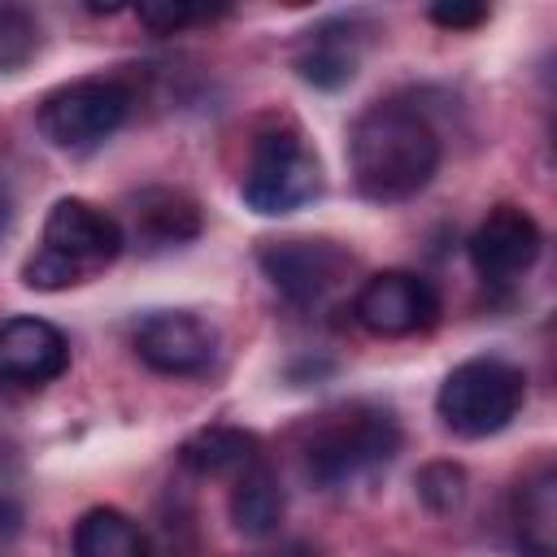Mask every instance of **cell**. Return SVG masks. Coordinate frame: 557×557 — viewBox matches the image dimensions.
Here are the masks:
<instances>
[{
	"label": "cell",
	"mask_w": 557,
	"mask_h": 557,
	"mask_svg": "<svg viewBox=\"0 0 557 557\" xmlns=\"http://www.w3.org/2000/svg\"><path fill=\"white\" fill-rule=\"evenodd\" d=\"M396 453H400V422H396V413L383 409V405L357 400V405L322 413V422L309 431L305 474L318 487L335 492V487H352V483L370 479Z\"/></svg>",
	"instance_id": "7a4b0ae2"
},
{
	"label": "cell",
	"mask_w": 557,
	"mask_h": 557,
	"mask_svg": "<svg viewBox=\"0 0 557 557\" xmlns=\"http://www.w3.org/2000/svg\"><path fill=\"white\" fill-rule=\"evenodd\" d=\"M35 52H39V22L17 4H0V74L22 70Z\"/></svg>",
	"instance_id": "d6986e66"
},
{
	"label": "cell",
	"mask_w": 557,
	"mask_h": 557,
	"mask_svg": "<svg viewBox=\"0 0 557 557\" xmlns=\"http://www.w3.org/2000/svg\"><path fill=\"white\" fill-rule=\"evenodd\" d=\"M83 278V270L74 265V261H65L61 252H52V248H35L30 257H26V265H22V283L26 287H35V292H61V287H70V283H78Z\"/></svg>",
	"instance_id": "ffe728a7"
},
{
	"label": "cell",
	"mask_w": 557,
	"mask_h": 557,
	"mask_svg": "<svg viewBox=\"0 0 557 557\" xmlns=\"http://www.w3.org/2000/svg\"><path fill=\"white\" fill-rule=\"evenodd\" d=\"M178 461L200 474V479H239L244 470H252L261 457V440L252 431L239 426H200L196 435L183 440Z\"/></svg>",
	"instance_id": "4fadbf2b"
},
{
	"label": "cell",
	"mask_w": 557,
	"mask_h": 557,
	"mask_svg": "<svg viewBox=\"0 0 557 557\" xmlns=\"http://www.w3.org/2000/svg\"><path fill=\"white\" fill-rule=\"evenodd\" d=\"M44 248L61 252L65 261H74L83 274L104 270L122 257L126 248V231L113 213L96 209L83 196H61L48 218H44Z\"/></svg>",
	"instance_id": "9c48e42d"
},
{
	"label": "cell",
	"mask_w": 557,
	"mask_h": 557,
	"mask_svg": "<svg viewBox=\"0 0 557 557\" xmlns=\"http://www.w3.org/2000/svg\"><path fill=\"white\" fill-rule=\"evenodd\" d=\"M239 191H244V205L252 213H265V218H283V213H296L305 209L309 200L322 196V165H318V152L305 144V135L296 126H265L257 139H252V152H248V170L239 178Z\"/></svg>",
	"instance_id": "277c9868"
},
{
	"label": "cell",
	"mask_w": 557,
	"mask_h": 557,
	"mask_svg": "<svg viewBox=\"0 0 557 557\" xmlns=\"http://www.w3.org/2000/svg\"><path fill=\"white\" fill-rule=\"evenodd\" d=\"M413 487H418V500L431 513H453L466 500V470L457 461H426L418 470Z\"/></svg>",
	"instance_id": "ac0fdd59"
},
{
	"label": "cell",
	"mask_w": 557,
	"mask_h": 557,
	"mask_svg": "<svg viewBox=\"0 0 557 557\" xmlns=\"http://www.w3.org/2000/svg\"><path fill=\"white\" fill-rule=\"evenodd\" d=\"M540 248H544L540 222L522 205H496V209H487V218L470 235V265L483 278L500 283V278L531 270Z\"/></svg>",
	"instance_id": "30bf717a"
},
{
	"label": "cell",
	"mask_w": 557,
	"mask_h": 557,
	"mask_svg": "<svg viewBox=\"0 0 557 557\" xmlns=\"http://www.w3.org/2000/svg\"><path fill=\"white\" fill-rule=\"evenodd\" d=\"M348 170L366 200L400 205L435 178L440 135L413 104L379 100L348 131Z\"/></svg>",
	"instance_id": "6da1fadb"
},
{
	"label": "cell",
	"mask_w": 557,
	"mask_h": 557,
	"mask_svg": "<svg viewBox=\"0 0 557 557\" xmlns=\"http://www.w3.org/2000/svg\"><path fill=\"white\" fill-rule=\"evenodd\" d=\"M74 557H148L144 531L113 505H96L74 522Z\"/></svg>",
	"instance_id": "e0dca14e"
},
{
	"label": "cell",
	"mask_w": 557,
	"mask_h": 557,
	"mask_svg": "<svg viewBox=\"0 0 557 557\" xmlns=\"http://www.w3.org/2000/svg\"><path fill=\"white\" fill-rule=\"evenodd\" d=\"M513 535L522 557H557V474L540 470L513 496Z\"/></svg>",
	"instance_id": "9a60e30c"
},
{
	"label": "cell",
	"mask_w": 557,
	"mask_h": 557,
	"mask_svg": "<svg viewBox=\"0 0 557 557\" xmlns=\"http://www.w3.org/2000/svg\"><path fill=\"white\" fill-rule=\"evenodd\" d=\"M131 113V91L117 78H74L44 96L39 131L61 152L100 148Z\"/></svg>",
	"instance_id": "5b68a950"
},
{
	"label": "cell",
	"mask_w": 557,
	"mask_h": 557,
	"mask_svg": "<svg viewBox=\"0 0 557 557\" xmlns=\"http://www.w3.org/2000/svg\"><path fill=\"white\" fill-rule=\"evenodd\" d=\"M361 48H366V26L357 17H326L296 39L292 70L318 91H339L344 83H352L361 65Z\"/></svg>",
	"instance_id": "8fae6325"
},
{
	"label": "cell",
	"mask_w": 557,
	"mask_h": 557,
	"mask_svg": "<svg viewBox=\"0 0 557 557\" xmlns=\"http://www.w3.org/2000/svg\"><path fill=\"white\" fill-rule=\"evenodd\" d=\"M257 265L292 305H318L339 287L352 257L331 239H265L257 248Z\"/></svg>",
	"instance_id": "52a82bcc"
},
{
	"label": "cell",
	"mask_w": 557,
	"mask_h": 557,
	"mask_svg": "<svg viewBox=\"0 0 557 557\" xmlns=\"http://www.w3.org/2000/svg\"><path fill=\"white\" fill-rule=\"evenodd\" d=\"M265 557H322L313 544H278L274 553H265Z\"/></svg>",
	"instance_id": "603a6c76"
},
{
	"label": "cell",
	"mask_w": 557,
	"mask_h": 557,
	"mask_svg": "<svg viewBox=\"0 0 557 557\" xmlns=\"http://www.w3.org/2000/svg\"><path fill=\"white\" fill-rule=\"evenodd\" d=\"M135 357L174 379L205 374L218 357V331L187 309H157L135 326Z\"/></svg>",
	"instance_id": "ba28073f"
},
{
	"label": "cell",
	"mask_w": 557,
	"mask_h": 557,
	"mask_svg": "<svg viewBox=\"0 0 557 557\" xmlns=\"http://www.w3.org/2000/svg\"><path fill=\"white\" fill-rule=\"evenodd\" d=\"M131 218H135V231L139 239L148 244H187L200 235V205L174 187H144L135 200H131Z\"/></svg>",
	"instance_id": "5bb4252c"
},
{
	"label": "cell",
	"mask_w": 557,
	"mask_h": 557,
	"mask_svg": "<svg viewBox=\"0 0 557 557\" xmlns=\"http://www.w3.org/2000/svg\"><path fill=\"white\" fill-rule=\"evenodd\" d=\"M283 505H287L283 500V483H278V474L265 461H257L252 470H244L235 479V487H231V522L248 540L274 535L278 522H283Z\"/></svg>",
	"instance_id": "2e32d148"
},
{
	"label": "cell",
	"mask_w": 557,
	"mask_h": 557,
	"mask_svg": "<svg viewBox=\"0 0 557 557\" xmlns=\"http://www.w3.org/2000/svg\"><path fill=\"white\" fill-rule=\"evenodd\" d=\"M65 366H70V344L52 322L30 318V313L0 322V379L4 383L39 387V383L61 379Z\"/></svg>",
	"instance_id": "7c38bea8"
},
{
	"label": "cell",
	"mask_w": 557,
	"mask_h": 557,
	"mask_svg": "<svg viewBox=\"0 0 557 557\" xmlns=\"http://www.w3.org/2000/svg\"><path fill=\"white\" fill-rule=\"evenodd\" d=\"M527 400V374L500 357H470L453 366L435 392L440 422L461 440H487L505 431Z\"/></svg>",
	"instance_id": "3957f363"
},
{
	"label": "cell",
	"mask_w": 557,
	"mask_h": 557,
	"mask_svg": "<svg viewBox=\"0 0 557 557\" xmlns=\"http://www.w3.org/2000/svg\"><path fill=\"white\" fill-rule=\"evenodd\" d=\"M135 17H139L152 35H174V30L191 26V22H209L213 13L200 9V4H183V0H148V4L135 9Z\"/></svg>",
	"instance_id": "44dd1931"
},
{
	"label": "cell",
	"mask_w": 557,
	"mask_h": 557,
	"mask_svg": "<svg viewBox=\"0 0 557 557\" xmlns=\"http://www.w3.org/2000/svg\"><path fill=\"white\" fill-rule=\"evenodd\" d=\"M431 22L444 30H470L479 22H487V4H470V0H440L431 4Z\"/></svg>",
	"instance_id": "7402d4cb"
},
{
	"label": "cell",
	"mask_w": 557,
	"mask_h": 557,
	"mask_svg": "<svg viewBox=\"0 0 557 557\" xmlns=\"http://www.w3.org/2000/svg\"><path fill=\"white\" fill-rule=\"evenodd\" d=\"M352 318L379 339H405L435 326L440 296L413 270H379L352 296Z\"/></svg>",
	"instance_id": "8992f818"
}]
</instances>
